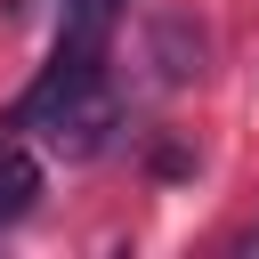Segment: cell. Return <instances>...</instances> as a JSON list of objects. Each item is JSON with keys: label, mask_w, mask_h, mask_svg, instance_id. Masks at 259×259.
Returning a JSON list of instances; mask_svg holds the SVG:
<instances>
[{"label": "cell", "mask_w": 259, "mask_h": 259, "mask_svg": "<svg viewBox=\"0 0 259 259\" xmlns=\"http://www.w3.org/2000/svg\"><path fill=\"white\" fill-rule=\"evenodd\" d=\"M121 8H130V0H65L57 49H49L40 81L24 89L16 130L49 138L57 154H97V146H105V130H113V97H105V49H113Z\"/></svg>", "instance_id": "cell-1"}, {"label": "cell", "mask_w": 259, "mask_h": 259, "mask_svg": "<svg viewBox=\"0 0 259 259\" xmlns=\"http://www.w3.org/2000/svg\"><path fill=\"white\" fill-rule=\"evenodd\" d=\"M32 202H40V162H32L24 146H0V235H8Z\"/></svg>", "instance_id": "cell-2"}]
</instances>
